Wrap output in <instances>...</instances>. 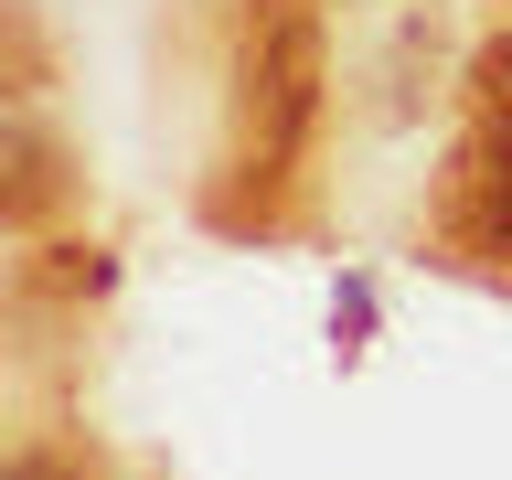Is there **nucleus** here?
<instances>
[{"label":"nucleus","instance_id":"nucleus-3","mask_svg":"<svg viewBox=\"0 0 512 480\" xmlns=\"http://www.w3.org/2000/svg\"><path fill=\"white\" fill-rule=\"evenodd\" d=\"M0 171H11V182H0V214H11V224H43V203H54V150H43V128H32V118L0 128Z\"/></svg>","mask_w":512,"mask_h":480},{"label":"nucleus","instance_id":"nucleus-5","mask_svg":"<svg viewBox=\"0 0 512 480\" xmlns=\"http://www.w3.org/2000/svg\"><path fill=\"white\" fill-rule=\"evenodd\" d=\"M32 278H43V288H64V299H75V288H107V256H96V246H54V256H43V267H32Z\"/></svg>","mask_w":512,"mask_h":480},{"label":"nucleus","instance_id":"nucleus-6","mask_svg":"<svg viewBox=\"0 0 512 480\" xmlns=\"http://www.w3.org/2000/svg\"><path fill=\"white\" fill-rule=\"evenodd\" d=\"M11 480H75V459H64V448H22V459H11Z\"/></svg>","mask_w":512,"mask_h":480},{"label":"nucleus","instance_id":"nucleus-1","mask_svg":"<svg viewBox=\"0 0 512 480\" xmlns=\"http://www.w3.org/2000/svg\"><path fill=\"white\" fill-rule=\"evenodd\" d=\"M320 86H331V54H320V11L310 0H246L235 11V96H224V182L235 203L224 214H267L288 192V171L310 160L320 128Z\"/></svg>","mask_w":512,"mask_h":480},{"label":"nucleus","instance_id":"nucleus-4","mask_svg":"<svg viewBox=\"0 0 512 480\" xmlns=\"http://www.w3.org/2000/svg\"><path fill=\"white\" fill-rule=\"evenodd\" d=\"M470 118H512V32H502V43H480V64H470Z\"/></svg>","mask_w":512,"mask_h":480},{"label":"nucleus","instance_id":"nucleus-2","mask_svg":"<svg viewBox=\"0 0 512 480\" xmlns=\"http://www.w3.org/2000/svg\"><path fill=\"white\" fill-rule=\"evenodd\" d=\"M438 246L491 267L512 256V118H470V139L448 150V182H438Z\"/></svg>","mask_w":512,"mask_h":480}]
</instances>
